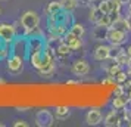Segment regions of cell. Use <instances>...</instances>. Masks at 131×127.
Wrapping results in <instances>:
<instances>
[{
	"label": "cell",
	"instance_id": "1",
	"mask_svg": "<svg viewBox=\"0 0 131 127\" xmlns=\"http://www.w3.org/2000/svg\"><path fill=\"white\" fill-rule=\"evenodd\" d=\"M21 25L24 28L25 34H32L40 25V15L36 11H27L21 16Z\"/></svg>",
	"mask_w": 131,
	"mask_h": 127
},
{
	"label": "cell",
	"instance_id": "2",
	"mask_svg": "<svg viewBox=\"0 0 131 127\" xmlns=\"http://www.w3.org/2000/svg\"><path fill=\"white\" fill-rule=\"evenodd\" d=\"M36 124L38 127H50L54 123V114L49 109H40L36 112Z\"/></svg>",
	"mask_w": 131,
	"mask_h": 127
},
{
	"label": "cell",
	"instance_id": "3",
	"mask_svg": "<svg viewBox=\"0 0 131 127\" xmlns=\"http://www.w3.org/2000/svg\"><path fill=\"white\" fill-rule=\"evenodd\" d=\"M107 42L111 43L112 46H121V44H124V43L127 42V31L109 27V31H107Z\"/></svg>",
	"mask_w": 131,
	"mask_h": 127
},
{
	"label": "cell",
	"instance_id": "4",
	"mask_svg": "<svg viewBox=\"0 0 131 127\" xmlns=\"http://www.w3.org/2000/svg\"><path fill=\"white\" fill-rule=\"evenodd\" d=\"M0 38L6 44H12L15 42V38H16V30H15V27L12 24H6V22L0 24Z\"/></svg>",
	"mask_w": 131,
	"mask_h": 127
},
{
	"label": "cell",
	"instance_id": "5",
	"mask_svg": "<svg viewBox=\"0 0 131 127\" xmlns=\"http://www.w3.org/2000/svg\"><path fill=\"white\" fill-rule=\"evenodd\" d=\"M7 70L12 74H19L24 70V58L19 55L12 53L7 58Z\"/></svg>",
	"mask_w": 131,
	"mask_h": 127
},
{
	"label": "cell",
	"instance_id": "6",
	"mask_svg": "<svg viewBox=\"0 0 131 127\" xmlns=\"http://www.w3.org/2000/svg\"><path fill=\"white\" fill-rule=\"evenodd\" d=\"M44 40L41 37H30L27 40V49H28V56L32 53H37V52H43L44 50Z\"/></svg>",
	"mask_w": 131,
	"mask_h": 127
},
{
	"label": "cell",
	"instance_id": "7",
	"mask_svg": "<svg viewBox=\"0 0 131 127\" xmlns=\"http://www.w3.org/2000/svg\"><path fill=\"white\" fill-rule=\"evenodd\" d=\"M122 109H112V111H109L105 117V126L107 127H115V126H121V121H122Z\"/></svg>",
	"mask_w": 131,
	"mask_h": 127
},
{
	"label": "cell",
	"instance_id": "8",
	"mask_svg": "<svg viewBox=\"0 0 131 127\" xmlns=\"http://www.w3.org/2000/svg\"><path fill=\"white\" fill-rule=\"evenodd\" d=\"M71 71H72V74H75L77 77H84V75H87L89 71H90V64L85 59H77L72 64Z\"/></svg>",
	"mask_w": 131,
	"mask_h": 127
},
{
	"label": "cell",
	"instance_id": "9",
	"mask_svg": "<svg viewBox=\"0 0 131 127\" xmlns=\"http://www.w3.org/2000/svg\"><path fill=\"white\" fill-rule=\"evenodd\" d=\"M102 121H103V114H102L100 109H89L87 114H85V123L89 126H99Z\"/></svg>",
	"mask_w": 131,
	"mask_h": 127
},
{
	"label": "cell",
	"instance_id": "10",
	"mask_svg": "<svg viewBox=\"0 0 131 127\" xmlns=\"http://www.w3.org/2000/svg\"><path fill=\"white\" fill-rule=\"evenodd\" d=\"M63 42L71 47V50H78V49H81V46H83L81 37H77L75 34H72L71 31H68L65 36H63Z\"/></svg>",
	"mask_w": 131,
	"mask_h": 127
},
{
	"label": "cell",
	"instance_id": "11",
	"mask_svg": "<svg viewBox=\"0 0 131 127\" xmlns=\"http://www.w3.org/2000/svg\"><path fill=\"white\" fill-rule=\"evenodd\" d=\"M111 49L112 46H107V44H99L94 49V59L96 61H106L111 58Z\"/></svg>",
	"mask_w": 131,
	"mask_h": 127
},
{
	"label": "cell",
	"instance_id": "12",
	"mask_svg": "<svg viewBox=\"0 0 131 127\" xmlns=\"http://www.w3.org/2000/svg\"><path fill=\"white\" fill-rule=\"evenodd\" d=\"M12 53L19 55L25 58L28 55V49H27V42L22 40V38H15V42L12 43Z\"/></svg>",
	"mask_w": 131,
	"mask_h": 127
},
{
	"label": "cell",
	"instance_id": "13",
	"mask_svg": "<svg viewBox=\"0 0 131 127\" xmlns=\"http://www.w3.org/2000/svg\"><path fill=\"white\" fill-rule=\"evenodd\" d=\"M130 102V97L128 95H124V93H119V95H115L112 101V106L115 109H124Z\"/></svg>",
	"mask_w": 131,
	"mask_h": 127
},
{
	"label": "cell",
	"instance_id": "14",
	"mask_svg": "<svg viewBox=\"0 0 131 127\" xmlns=\"http://www.w3.org/2000/svg\"><path fill=\"white\" fill-rule=\"evenodd\" d=\"M69 115H71V108L66 106V105L56 106V109H54V117H56L58 120H66Z\"/></svg>",
	"mask_w": 131,
	"mask_h": 127
},
{
	"label": "cell",
	"instance_id": "15",
	"mask_svg": "<svg viewBox=\"0 0 131 127\" xmlns=\"http://www.w3.org/2000/svg\"><path fill=\"white\" fill-rule=\"evenodd\" d=\"M62 9H63V6H62V2L60 0H52L47 5V7H46V12L50 16V15H54V13L60 12Z\"/></svg>",
	"mask_w": 131,
	"mask_h": 127
},
{
	"label": "cell",
	"instance_id": "16",
	"mask_svg": "<svg viewBox=\"0 0 131 127\" xmlns=\"http://www.w3.org/2000/svg\"><path fill=\"white\" fill-rule=\"evenodd\" d=\"M107 31L109 28L107 27H100V25H96V28L93 30V37L96 40H107Z\"/></svg>",
	"mask_w": 131,
	"mask_h": 127
},
{
	"label": "cell",
	"instance_id": "17",
	"mask_svg": "<svg viewBox=\"0 0 131 127\" xmlns=\"http://www.w3.org/2000/svg\"><path fill=\"white\" fill-rule=\"evenodd\" d=\"M44 52V50H43ZM43 52H37V53H32L30 55L28 58H30V62H31V65L34 68H40V65H41V62H43Z\"/></svg>",
	"mask_w": 131,
	"mask_h": 127
},
{
	"label": "cell",
	"instance_id": "18",
	"mask_svg": "<svg viewBox=\"0 0 131 127\" xmlns=\"http://www.w3.org/2000/svg\"><path fill=\"white\" fill-rule=\"evenodd\" d=\"M115 62H118L119 65H122V67H125V65H131V56L127 52H121V53L115 58Z\"/></svg>",
	"mask_w": 131,
	"mask_h": 127
},
{
	"label": "cell",
	"instance_id": "19",
	"mask_svg": "<svg viewBox=\"0 0 131 127\" xmlns=\"http://www.w3.org/2000/svg\"><path fill=\"white\" fill-rule=\"evenodd\" d=\"M71 52H72L71 47H69L65 42H62L59 46L56 47V55H58V56H60V58H65V56H68Z\"/></svg>",
	"mask_w": 131,
	"mask_h": 127
},
{
	"label": "cell",
	"instance_id": "20",
	"mask_svg": "<svg viewBox=\"0 0 131 127\" xmlns=\"http://www.w3.org/2000/svg\"><path fill=\"white\" fill-rule=\"evenodd\" d=\"M72 33V34H75L77 37H81L83 38L84 34H85V28H84L83 24H78V22H75V24H72L71 30H69Z\"/></svg>",
	"mask_w": 131,
	"mask_h": 127
},
{
	"label": "cell",
	"instance_id": "21",
	"mask_svg": "<svg viewBox=\"0 0 131 127\" xmlns=\"http://www.w3.org/2000/svg\"><path fill=\"white\" fill-rule=\"evenodd\" d=\"M60 2H62L63 9L68 11V12H72L78 7V0H60Z\"/></svg>",
	"mask_w": 131,
	"mask_h": 127
},
{
	"label": "cell",
	"instance_id": "22",
	"mask_svg": "<svg viewBox=\"0 0 131 127\" xmlns=\"http://www.w3.org/2000/svg\"><path fill=\"white\" fill-rule=\"evenodd\" d=\"M103 15L102 13V11L99 9V6H96V7H91V11H90V21L93 22V24H97V21L100 19V16Z\"/></svg>",
	"mask_w": 131,
	"mask_h": 127
},
{
	"label": "cell",
	"instance_id": "23",
	"mask_svg": "<svg viewBox=\"0 0 131 127\" xmlns=\"http://www.w3.org/2000/svg\"><path fill=\"white\" fill-rule=\"evenodd\" d=\"M96 25L107 27V28H109V27L112 25V18H111V15H109V13H103V15L100 16V19L97 21V24H96Z\"/></svg>",
	"mask_w": 131,
	"mask_h": 127
},
{
	"label": "cell",
	"instance_id": "24",
	"mask_svg": "<svg viewBox=\"0 0 131 127\" xmlns=\"http://www.w3.org/2000/svg\"><path fill=\"white\" fill-rule=\"evenodd\" d=\"M111 27H113V28H118V30L128 31V28H127V22H125V18H116L112 22V25H111Z\"/></svg>",
	"mask_w": 131,
	"mask_h": 127
},
{
	"label": "cell",
	"instance_id": "25",
	"mask_svg": "<svg viewBox=\"0 0 131 127\" xmlns=\"http://www.w3.org/2000/svg\"><path fill=\"white\" fill-rule=\"evenodd\" d=\"M119 71H122V65H119L118 62H115V61L112 62V65L107 68V74H109V75H112V77H115Z\"/></svg>",
	"mask_w": 131,
	"mask_h": 127
},
{
	"label": "cell",
	"instance_id": "26",
	"mask_svg": "<svg viewBox=\"0 0 131 127\" xmlns=\"http://www.w3.org/2000/svg\"><path fill=\"white\" fill-rule=\"evenodd\" d=\"M115 77H116V81H118L119 84H125V81L128 80V74L124 73V71H119Z\"/></svg>",
	"mask_w": 131,
	"mask_h": 127
},
{
	"label": "cell",
	"instance_id": "27",
	"mask_svg": "<svg viewBox=\"0 0 131 127\" xmlns=\"http://www.w3.org/2000/svg\"><path fill=\"white\" fill-rule=\"evenodd\" d=\"M7 55H9V49L6 47V44H2V46H0V61L6 59Z\"/></svg>",
	"mask_w": 131,
	"mask_h": 127
},
{
	"label": "cell",
	"instance_id": "28",
	"mask_svg": "<svg viewBox=\"0 0 131 127\" xmlns=\"http://www.w3.org/2000/svg\"><path fill=\"white\" fill-rule=\"evenodd\" d=\"M99 9L102 11V13H109V5H107V0H102L99 3Z\"/></svg>",
	"mask_w": 131,
	"mask_h": 127
},
{
	"label": "cell",
	"instance_id": "29",
	"mask_svg": "<svg viewBox=\"0 0 131 127\" xmlns=\"http://www.w3.org/2000/svg\"><path fill=\"white\" fill-rule=\"evenodd\" d=\"M13 126L15 127H28V123H25L24 120H18L13 123Z\"/></svg>",
	"mask_w": 131,
	"mask_h": 127
},
{
	"label": "cell",
	"instance_id": "30",
	"mask_svg": "<svg viewBox=\"0 0 131 127\" xmlns=\"http://www.w3.org/2000/svg\"><path fill=\"white\" fill-rule=\"evenodd\" d=\"M125 22H127V28H128V31H131V13H128V15L125 16Z\"/></svg>",
	"mask_w": 131,
	"mask_h": 127
},
{
	"label": "cell",
	"instance_id": "31",
	"mask_svg": "<svg viewBox=\"0 0 131 127\" xmlns=\"http://www.w3.org/2000/svg\"><path fill=\"white\" fill-rule=\"evenodd\" d=\"M127 121H128V126L131 127V112L130 114H127Z\"/></svg>",
	"mask_w": 131,
	"mask_h": 127
},
{
	"label": "cell",
	"instance_id": "32",
	"mask_svg": "<svg viewBox=\"0 0 131 127\" xmlns=\"http://www.w3.org/2000/svg\"><path fill=\"white\" fill-rule=\"evenodd\" d=\"M127 53H128V55H130V56H131V44H130V46H128V49H127Z\"/></svg>",
	"mask_w": 131,
	"mask_h": 127
},
{
	"label": "cell",
	"instance_id": "33",
	"mask_svg": "<svg viewBox=\"0 0 131 127\" xmlns=\"http://www.w3.org/2000/svg\"><path fill=\"white\" fill-rule=\"evenodd\" d=\"M119 2H121V3H122V5H124V3H130L131 0H119Z\"/></svg>",
	"mask_w": 131,
	"mask_h": 127
},
{
	"label": "cell",
	"instance_id": "34",
	"mask_svg": "<svg viewBox=\"0 0 131 127\" xmlns=\"http://www.w3.org/2000/svg\"><path fill=\"white\" fill-rule=\"evenodd\" d=\"M128 13H131V2L128 3Z\"/></svg>",
	"mask_w": 131,
	"mask_h": 127
},
{
	"label": "cell",
	"instance_id": "35",
	"mask_svg": "<svg viewBox=\"0 0 131 127\" xmlns=\"http://www.w3.org/2000/svg\"><path fill=\"white\" fill-rule=\"evenodd\" d=\"M128 97H130V101H131V87H130V92H128Z\"/></svg>",
	"mask_w": 131,
	"mask_h": 127
},
{
	"label": "cell",
	"instance_id": "36",
	"mask_svg": "<svg viewBox=\"0 0 131 127\" xmlns=\"http://www.w3.org/2000/svg\"><path fill=\"white\" fill-rule=\"evenodd\" d=\"M0 84H5V80L3 79H0Z\"/></svg>",
	"mask_w": 131,
	"mask_h": 127
},
{
	"label": "cell",
	"instance_id": "37",
	"mask_svg": "<svg viewBox=\"0 0 131 127\" xmlns=\"http://www.w3.org/2000/svg\"><path fill=\"white\" fill-rule=\"evenodd\" d=\"M2 44H6V43H5L3 40H2V38H0V46H2Z\"/></svg>",
	"mask_w": 131,
	"mask_h": 127
},
{
	"label": "cell",
	"instance_id": "38",
	"mask_svg": "<svg viewBox=\"0 0 131 127\" xmlns=\"http://www.w3.org/2000/svg\"><path fill=\"white\" fill-rule=\"evenodd\" d=\"M0 15H2V7H0Z\"/></svg>",
	"mask_w": 131,
	"mask_h": 127
},
{
	"label": "cell",
	"instance_id": "39",
	"mask_svg": "<svg viewBox=\"0 0 131 127\" xmlns=\"http://www.w3.org/2000/svg\"><path fill=\"white\" fill-rule=\"evenodd\" d=\"M0 127H3V124H2V123H0Z\"/></svg>",
	"mask_w": 131,
	"mask_h": 127
},
{
	"label": "cell",
	"instance_id": "40",
	"mask_svg": "<svg viewBox=\"0 0 131 127\" xmlns=\"http://www.w3.org/2000/svg\"><path fill=\"white\" fill-rule=\"evenodd\" d=\"M0 2H5V0H0Z\"/></svg>",
	"mask_w": 131,
	"mask_h": 127
}]
</instances>
